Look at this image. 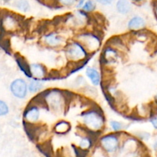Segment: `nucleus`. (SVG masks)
<instances>
[{
	"mask_svg": "<svg viewBox=\"0 0 157 157\" xmlns=\"http://www.w3.org/2000/svg\"><path fill=\"white\" fill-rule=\"evenodd\" d=\"M23 21L20 16L10 11H3L0 13V26L2 31L8 33H14L22 28Z\"/></svg>",
	"mask_w": 157,
	"mask_h": 157,
	"instance_id": "nucleus-8",
	"label": "nucleus"
},
{
	"mask_svg": "<svg viewBox=\"0 0 157 157\" xmlns=\"http://www.w3.org/2000/svg\"><path fill=\"white\" fill-rule=\"evenodd\" d=\"M153 10H154V14H155V18H156L157 19V1H155V3H154Z\"/></svg>",
	"mask_w": 157,
	"mask_h": 157,
	"instance_id": "nucleus-28",
	"label": "nucleus"
},
{
	"mask_svg": "<svg viewBox=\"0 0 157 157\" xmlns=\"http://www.w3.org/2000/svg\"><path fill=\"white\" fill-rule=\"evenodd\" d=\"M155 115H156V116H157V113H155Z\"/></svg>",
	"mask_w": 157,
	"mask_h": 157,
	"instance_id": "nucleus-32",
	"label": "nucleus"
},
{
	"mask_svg": "<svg viewBox=\"0 0 157 157\" xmlns=\"http://www.w3.org/2000/svg\"><path fill=\"white\" fill-rule=\"evenodd\" d=\"M35 99L43 107L56 114L64 113L69 102L66 92L54 88L41 92Z\"/></svg>",
	"mask_w": 157,
	"mask_h": 157,
	"instance_id": "nucleus-1",
	"label": "nucleus"
},
{
	"mask_svg": "<svg viewBox=\"0 0 157 157\" xmlns=\"http://www.w3.org/2000/svg\"><path fill=\"white\" fill-rule=\"evenodd\" d=\"M81 128L88 133L95 136L103 132L105 127V118L102 110L93 106L84 110L79 116Z\"/></svg>",
	"mask_w": 157,
	"mask_h": 157,
	"instance_id": "nucleus-2",
	"label": "nucleus"
},
{
	"mask_svg": "<svg viewBox=\"0 0 157 157\" xmlns=\"http://www.w3.org/2000/svg\"><path fill=\"white\" fill-rule=\"evenodd\" d=\"M85 74L93 86H99L102 81V74L97 68L94 66H87L86 68Z\"/></svg>",
	"mask_w": 157,
	"mask_h": 157,
	"instance_id": "nucleus-15",
	"label": "nucleus"
},
{
	"mask_svg": "<svg viewBox=\"0 0 157 157\" xmlns=\"http://www.w3.org/2000/svg\"><path fill=\"white\" fill-rule=\"evenodd\" d=\"M95 1L96 2L97 5L104 7H109L113 5L115 3L116 0H95Z\"/></svg>",
	"mask_w": 157,
	"mask_h": 157,
	"instance_id": "nucleus-25",
	"label": "nucleus"
},
{
	"mask_svg": "<svg viewBox=\"0 0 157 157\" xmlns=\"http://www.w3.org/2000/svg\"><path fill=\"white\" fill-rule=\"evenodd\" d=\"M44 86V80L32 78H29V81L28 82L29 93H32V94L40 93L41 92H43Z\"/></svg>",
	"mask_w": 157,
	"mask_h": 157,
	"instance_id": "nucleus-18",
	"label": "nucleus"
},
{
	"mask_svg": "<svg viewBox=\"0 0 157 157\" xmlns=\"http://www.w3.org/2000/svg\"><path fill=\"white\" fill-rule=\"evenodd\" d=\"M74 39L79 42L90 55L95 54L102 48V36L97 32L90 29L84 30L77 33Z\"/></svg>",
	"mask_w": 157,
	"mask_h": 157,
	"instance_id": "nucleus-4",
	"label": "nucleus"
},
{
	"mask_svg": "<svg viewBox=\"0 0 157 157\" xmlns=\"http://www.w3.org/2000/svg\"><path fill=\"white\" fill-rule=\"evenodd\" d=\"M109 127L113 132H122L126 128V125L123 123L117 120H110Z\"/></svg>",
	"mask_w": 157,
	"mask_h": 157,
	"instance_id": "nucleus-22",
	"label": "nucleus"
},
{
	"mask_svg": "<svg viewBox=\"0 0 157 157\" xmlns=\"http://www.w3.org/2000/svg\"><path fill=\"white\" fill-rule=\"evenodd\" d=\"M154 102H155V105H157V93H156V94H155V97H154Z\"/></svg>",
	"mask_w": 157,
	"mask_h": 157,
	"instance_id": "nucleus-30",
	"label": "nucleus"
},
{
	"mask_svg": "<svg viewBox=\"0 0 157 157\" xmlns=\"http://www.w3.org/2000/svg\"><path fill=\"white\" fill-rule=\"evenodd\" d=\"M77 0H53L54 6L63 9H70L75 7Z\"/></svg>",
	"mask_w": 157,
	"mask_h": 157,
	"instance_id": "nucleus-20",
	"label": "nucleus"
},
{
	"mask_svg": "<svg viewBox=\"0 0 157 157\" xmlns=\"http://www.w3.org/2000/svg\"><path fill=\"white\" fill-rule=\"evenodd\" d=\"M13 6L22 13H27L31 10V3L29 0H13Z\"/></svg>",
	"mask_w": 157,
	"mask_h": 157,
	"instance_id": "nucleus-19",
	"label": "nucleus"
},
{
	"mask_svg": "<svg viewBox=\"0 0 157 157\" xmlns=\"http://www.w3.org/2000/svg\"><path fill=\"white\" fill-rule=\"evenodd\" d=\"M44 2H48L49 4H51V5L53 6V0H41Z\"/></svg>",
	"mask_w": 157,
	"mask_h": 157,
	"instance_id": "nucleus-29",
	"label": "nucleus"
},
{
	"mask_svg": "<svg viewBox=\"0 0 157 157\" xmlns=\"http://www.w3.org/2000/svg\"><path fill=\"white\" fill-rule=\"evenodd\" d=\"M149 123L152 126V127L157 130V116L155 114H152L149 116Z\"/></svg>",
	"mask_w": 157,
	"mask_h": 157,
	"instance_id": "nucleus-26",
	"label": "nucleus"
},
{
	"mask_svg": "<svg viewBox=\"0 0 157 157\" xmlns=\"http://www.w3.org/2000/svg\"><path fill=\"white\" fill-rule=\"evenodd\" d=\"M68 41L69 39L65 36L64 33L55 29L46 31L40 38L42 46L54 50L63 49Z\"/></svg>",
	"mask_w": 157,
	"mask_h": 157,
	"instance_id": "nucleus-6",
	"label": "nucleus"
},
{
	"mask_svg": "<svg viewBox=\"0 0 157 157\" xmlns=\"http://www.w3.org/2000/svg\"><path fill=\"white\" fill-rule=\"evenodd\" d=\"M121 56V52L109 45H105L102 50L101 61L104 66H113L116 64Z\"/></svg>",
	"mask_w": 157,
	"mask_h": 157,
	"instance_id": "nucleus-10",
	"label": "nucleus"
},
{
	"mask_svg": "<svg viewBox=\"0 0 157 157\" xmlns=\"http://www.w3.org/2000/svg\"><path fill=\"white\" fill-rule=\"evenodd\" d=\"M122 132H109L101 136L98 140L99 147L108 155H113L121 149Z\"/></svg>",
	"mask_w": 157,
	"mask_h": 157,
	"instance_id": "nucleus-7",
	"label": "nucleus"
},
{
	"mask_svg": "<svg viewBox=\"0 0 157 157\" xmlns=\"http://www.w3.org/2000/svg\"><path fill=\"white\" fill-rule=\"evenodd\" d=\"M86 1V0H77V2L75 6V10H82V6H83L84 4H85Z\"/></svg>",
	"mask_w": 157,
	"mask_h": 157,
	"instance_id": "nucleus-27",
	"label": "nucleus"
},
{
	"mask_svg": "<svg viewBox=\"0 0 157 157\" xmlns=\"http://www.w3.org/2000/svg\"><path fill=\"white\" fill-rule=\"evenodd\" d=\"M41 107H43L40 103L35 99V102H31L24 109L22 118L23 123L27 126H36L40 121L42 116Z\"/></svg>",
	"mask_w": 157,
	"mask_h": 157,
	"instance_id": "nucleus-9",
	"label": "nucleus"
},
{
	"mask_svg": "<svg viewBox=\"0 0 157 157\" xmlns=\"http://www.w3.org/2000/svg\"><path fill=\"white\" fill-rule=\"evenodd\" d=\"M114 5L116 13L121 16H129L133 10L132 0H116Z\"/></svg>",
	"mask_w": 157,
	"mask_h": 157,
	"instance_id": "nucleus-14",
	"label": "nucleus"
},
{
	"mask_svg": "<svg viewBox=\"0 0 157 157\" xmlns=\"http://www.w3.org/2000/svg\"><path fill=\"white\" fill-rule=\"evenodd\" d=\"M29 78H36L40 80H45L49 75V72L45 65L39 63H33L29 64Z\"/></svg>",
	"mask_w": 157,
	"mask_h": 157,
	"instance_id": "nucleus-12",
	"label": "nucleus"
},
{
	"mask_svg": "<svg viewBox=\"0 0 157 157\" xmlns=\"http://www.w3.org/2000/svg\"><path fill=\"white\" fill-rule=\"evenodd\" d=\"M90 14L82 10H75V12L66 16L64 23L71 30L79 33L87 29V27L90 24Z\"/></svg>",
	"mask_w": 157,
	"mask_h": 157,
	"instance_id": "nucleus-5",
	"label": "nucleus"
},
{
	"mask_svg": "<svg viewBox=\"0 0 157 157\" xmlns=\"http://www.w3.org/2000/svg\"><path fill=\"white\" fill-rule=\"evenodd\" d=\"M97 3L95 0H86L82 6V10L84 11L85 13H88V14H93V13L96 11L97 10Z\"/></svg>",
	"mask_w": 157,
	"mask_h": 157,
	"instance_id": "nucleus-21",
	"label": "nucleus"
},
{
	"mask_svg": "<svg viewBox=\"0 0 157 157\" xmlns=\"http://www.w3.org/2000/svg\"><path fill=\"white\" fill-rule=\"evenodd\" d=\"M16 63H17L18 66L20 68L21 70L25 73V75L26 76L29 77V63H27L25 62V60L24 59H22V57H19V58H16Z\"/></svg>",
	"mask_w": 157,
	"mask_h": 157,
	"instance_id": "nucleus-23",
	"label": "nucleus"
},
{
	"mask_svg": "<svg viewBox=\"0 0 157 157\" xmlns=\"http://www.w3.org/2000/svg\"><path fill=\"white\" fill-rule=\"evenodd\" d=\"M71 129H72V126L69 121L60 120L55 123L52 130H53L54 133H56V135L63 136L69 133Z\"/></svg>",
	"mask_w": 157,
	"mask_h": 157,
	"instance_id": "nucleus-17",
	"label": "nucleus"
},
{
	"mask_svg": "<svg viewBox=\"0 0 157 157\" xmlns=\"http://www.w3.org/2000/svg\"><path fill=\"white\" fill-rule=\"evenodd\" d=\"M147 22L145 18L140 15H133L128 19L126 27L128 29L134 33H139L146 29Z\"/></svg>",
	"mask_w": 157,
	"mask_h": 157,
	"instance_id": "nucleus-13",
	"label": "nucleus"
},
{
	"mask_svg": "<svg viewBox=\"0 0 157 157\" xmlns=\"http://www.w3.org/2000/svg\"><path fill=\"white\" fill-rule=\"evenodd\" d=\"M63 51L68 63L74 66H82L91 56L84 46L74 38L68 41Z\"/></svg>",
	"mask_w": 157,
	"mask_h": 157,
	"instance_id": "nucleus-3",
	"label": "nucleus"
},
{
	"mask_svg": "<svg viewBox=\"0 0 157 157\" xmlns=\"http://www.w3.org/2000/svg\"><path fill=\"white\" fill-rule=\"evenodd\" d=\"M93 143H94L93 136L86 132V134H84L80 136L79 140L78 141L77 147L82 152H87L93 147Z\"/></svg>",
	"mask_w": 157,
	"mask_h": 157,
	"instance_id": "nucleus-16",
	"label": "nucleus"
},
{
	"mask_svg": "<svg viewBox=\"0 0 157 157\" xmlns=\"http://www.w3.org/2000/svg\"><path fill=\"white\" fill-rule=\"evenodd\" d=\"M10 113V107L6 102L0 99V116H5Z\"/></svg>",
	"mask_w": 157,
	"mask_h": 157,
	"instance_id": "nucleus-24",
	"label": "nucleus"
},
{
	"mask_svg": "<svg viewBox=\"0 0 157 157\" xmlns=\"http://www.w3.org/2000/svg\"><path fill=\"white\" fill-rule=\"evenodd\" d=\"M10 90L16 99H25L29 94L28 82L22 78H15L10 83Z\"/></svg>",
	"mask_w": 157,
	"mask_h": 157,
	"instance_id": "nucleus-11",
	"label": "nucleus"
},
{
	"mask_svg": "<svg viewBox=\"0 0 157 157\" xmlns=\"http://www.w3.org/2000/svg\"><path fill=\"white\" fill-rule=\"evenodd\" d=\"M4 1H13V0H4Z\"/></svg>",
	"mask_w": 157,
	"mask_h": 157,
	"instance_id": "nucleus-31",
	"label": "nucleus"
}]
</instances>
